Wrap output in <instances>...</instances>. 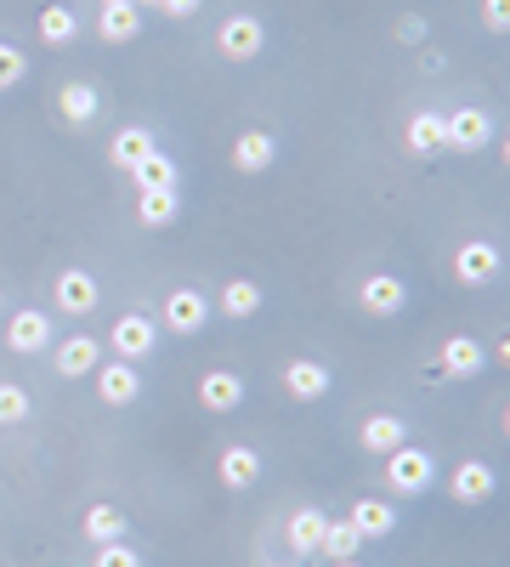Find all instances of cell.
Instances as JSON below:
<instances>
[{"instance_id":"1","label":"cell","mask_w":510,"mask_h":567,"mask_svg":"<svg viewBox=\"0 0 510 567\" xmlns=\"http://www.w3.org/2000/svg\"><path fill=\"white\" fill-rule=\"evenodd\" d=\"M431 483H437V460H431L426 449L403 443V449H392V454H386V488H392V494L414 499V494H426Z\"/></svg>"},{"instance_id":"2","label":"cell","mask_w":510,"mask_h":567,"mask_svg":"<svg viewBox=\"0 0 510 567\" xmlns=\"http://www.w3.org/2000/svg\"><path fill=\"white\" fill-rule=\"evenodd\" d=\"M261 45H267V23H261L256 12H233V18L216 29V52H221L227 63H256Z\"/></svg>"},{"instance_id":"3","label":"cell","mask_w":510,"mask_h":567,"mask_svg":"<svg viewBox=\"0 0 510 567\" xmlns=\"http://www.w3.org/2000/svg\"><path fill=\"white\" fill-rule=\"evenodd\" d=\"M108 347H114V358H125V363H143V358L159 347V323H154L148 312H125V318H114V329H108Z\"/></svg>"},{"instance_id":"4","label":"cell","mask_w":510,"mask_h":567,"mask_svg":"<svg viewBox=\"0 0 510 567\" xmlns=\"http://www.w3.org/2000/svg\"><path fill=\"white\" fill-rule=\"evenodd\" d=\"M488 142H493V114H488V109H459V114H443V148L482 154Z\"/></svg>"},{"instance_id":"5","label":"cell","mask_w":510,"mask_h":567,"mask_svg":"<svg viewBox=\"0 0 510 567\" xmlns=\"http://www.w3.org/2000/svg\"><path fill=\"white\" fill-rule=\"evenodd\" d=\"M210 323V301L199 290H170L165 307H159V329H170V336H199V329Z\"/></svg>"},{"instance_id":"6","label":"cell","mask_w":510,"mask_h":567,"mask_svg":"<svg viewBox=\"0 0 510 567\" xmlns=\"http://www.w3.org/2000/svg\"><path fill=\"white\" fill-rule=\"evenodd\" d=\"M52 296H58V307H63L69 318H85V312H97L103 284L91 278L85 267H63V272H58V284H52Z\"/></svg>"},{"instance_id":"7","label":"cell","mask_w":510,"mask_h":567,"mask_svg":"<svg viewBox=\"0 0 510 567\" xmlns=\"http://www.w3.org/2000/svg\"><path fill=\"white\" fill-rule=\"evenodd\" d=\"M454 278L466 284V290H482V284H493V278H499V245L466 239V245L454 250Z\"/></svg>"},{"instance_id":"8","label":"cell","mask_w":510,"mask_h":567,"mask_svg":"<svg viewBox=\"0 0 510 567\" xmlns=\"http://www.w3.org/2000/svg\"><path fill=\"white\" fill-rule=\"evenodd\" d=\"M357 301H363L368 318H397V312L408 307V284H403L397 272H368L363 290H357Z\"/></svg>"},{"instance_id":"9","label":"cell","mask_w":510,"mask_h":567,"mask_svg":"<svg viewBox=\"0 0 510 567\" xmlns=\"http://www.w3.org/2000/svg\"><path fill=\"white\" fill-rule=\"evenodd\" d=\"M493 488H499V471L488 460H466V465H454V477H448L454 505H488Z\"/></svg>"},{"instance_id":"10","label":"cell","mask_w":510,"mask_h":567,"mask_svg":"<svg viewBox=\"0 0 510 567\" xmlns=\"http://www.w3.org/2000/svg\"><path fill=\"white\" fill-rule=\"evenodd\" d=\"M91 374H97V398H103L108 409H125V403H136V398H143V374H136V363H125V358H114V363H97Z\"/></svg>"},{"instance_id":"11","label":"cell","mask_w":510,"mask_h":567,"mask_svg":"<svg viewBox=\"0 0 510 567\" xmlns=\"http://www.w3.org/2000/svg\"><path fill=\"white\" fill-rule=\"evenodd\" d=\"M7 347L12 352H45V347H52V318H45L40 307H23V312H12L7 318Z\"/></svg>"},{"instance_id":"12","label":"cell","mask_w":510,"mask_h":567,"mask_svg":"<svg viewBox=\"0 0 510 567\" xmlns=\"http://www.w3.org/2000/svg\"><path fill=\"white\" fill-rule=\"evenodd\" d=\"M278 381H284V392H290V398H301V403H318L323 392H330V381H335V374L323 369L318 358H290Z\"/></svg>"},{"instance_id":"13","label":"cell","mask_w":510,"mask_h":567,"mask_svg":"<svg viewBox=\"0 0 510 567\" xmlns=\"http://www.w3.org/2000/svg\"><path fill=\"white\" fill-rule=\"evenodd\" d=\"M244 403V381L233 369H210V374H199V409L205 414H233Z\"/></svg>"},{"instance_id":"14","label":"cell","mask_w":510,"mask_h":567,"mask_svg":"<svg viewBox=\"0 0 510 567\" xmlns=\"http://www.w3.org/2000/svg\"><path fill=\"white\" fill-rule=\"evenodd\" d=\"M272 165H278V136H272V131H239V136H233V171L261 176V171H272Z\"/></svg>"},{"instance_id":"15","label":"cell","mask_w":510,"mask_h":567,"mask_svg":"<svg viewBox=\"0 0 510 567\" xmlns=\"http://www.w3.org/2000/svg\"><path fill=\"white\" fill-rule=\"evenodd\" d=\"M323 528H330V516H323L318 505H301V511H290L284 539H290V550H295V556H318V545H323Z\"/></svg>"},{"instance_id":"16","label":"cell","mask_w":510,"mask_h":567,"mask_svg":"<svg viewBox=\"0 0 510 567\" xmlns=\"http://www.w3.org/2000/svg\"><path fill=\"white\" fill-rule=\"evenodd\" d=\"M443 374H454V381H477L482 374V363H488V352H482V341H471V336H454V341H443Z\"/></svg>"},{"instance_id":"17","label":"cell","mask_w":510,"mask_h":567,"mask_svg":"<svg viewBox=\"0 0 510 567\" xmlns=\"http://www.w3.org/2000/svg\"><path fill=\"white\" fill-rule=\"evenodd\" d=\"M216 477H221L227 488H256V483H261V454H256V449H244V443L221 449V460H216Z\"/></svg>"},{"instance_id":"18","label":"cell","mask_w":510,"mask_h":567,"mask_svg":"<svg viewBox=\"0 0 510 567\" xmlns=\"http://www.w3.org/2000/svg\"><path fill=\"white\" fill-rule=\"evenodd\" d=\"M97 34L114 40V45L136 40V34H143V7H136V0H108V7L97 12Z\"/></svg>"},{"instance_id":"19","label":"cell","mask_w":510,"mask_h":567,"mask_svg":"<svg viewBox=\"0 0 510 567\" xmlns=\"http://www.w3.org/2000/svg\"><path fill=\"white\" fill-rule=\"evenodd\" d=\"M58 114L69 120V125H91L103 114V97H97V85L91 80H69L63 91H58Z\"/></svg>"},{"instance_id":"20","label":"cell","mask_w":510,"mask_h":567,"mask_svg":"<svg viewBox=\"0 0 510 567\" xmlns=\"http://www.w3.org/2000/svg\"><path fill=\"white\" fill-rule=\"evenodd\" d=\"M154 154V131L148 125H125V131H114V142H108V159L119 165V171H136Z\"/></svg>"},{"instance_id":"21","label":"cell","mask_w":510,"mask_h":567,"mask_svg":"<svg viewBox=\"0 0 510 567\" xmlns=\"http://www.w3.org/2000/svg\"><path fill=\"white\" fill-rule=\"evenodd\" d=\"M357 437H363L368 454H392V449L408 443V420H397V414H368Z\"/></svg>"},{"instance_id":"22","label":"cell","mask_w":510,"mask_h":567,"mask_svg":"<svg viewBox=\"0 0 510 567\" xmlns=\"http://www.w3.org/2000/svg\"><path fill=\"white\" fill-rule=\"evenodd\" d=\"M97 363H103V352H97V341H91V336H69L58 347V374H63V381H85Z\"/></svg>"},{"instance_id":"23","label":"cell","mask_w":510,"mask_h":567,"mask_svg":"<svg viewBox=\"0 0 510 567\" xmlns=\"http://www.w3.org/2000/svg\"><path fill=\"white\" fill-rule=\"evenodd\" d=\"M131 182H136V194H170V187L181 182V171H176V159H170V154H159V148H154L143 165L131 171Z\"/></svg>"},{"instance_id":"24","label":"cell","mask_w":510,"mask_h":567,"mask_svg":"<svg viewBox=\"0 0 510 567\" xmlns=\"http://www.w3.org/2000/svg\"><path fill=\"white\" fill-rule=\"evenodd\" d=\"M346 523H352V528H357L363 539H386V534L397 528V511H392L386 499H357Z\"/></svg>"},{"instance_id":"25","label":"cell","mask_w":510,"mask_h":567,"mask_svg":"<svg viewBox=\"0 0 510 567\" xmlns=\"http://www.w3.org/2000/svg\"><path fill=\"white\" fill-rule=\"evenodd\" d=\"M131 534V516L125 511H114V505H91L85 511V539L91 545H114V539H125Z\"/></svg>"},{"instance_id":"26","label":"cell","mask_w":510,"mask_h":567,"mask_svg":"<svg viewBox=\"0 0 510 567\" xmlns=\"http://www.w3.org/2000/svg\"><path fill=\"white\" fill-rule=\"evenodd\" d=\"M181 216V187H170V194H136V221L143 227H170Z\"/></svg>"},{"instance_id":"27","label":"cell","mask_w":510,"mask_h":567,"mask_svg":"<svg viewBox=\"0 0 510 567\" xmlns=\"http://www.w3.org/2000/svg\"><path fill=\"white\" fill-rule=\"evenodd\" d=\"M408 154H420V159L448 154V148H443V114H414V120H408Z\"/></svg>"},{"instance_id":"28","label":"cell","mask_w":510,"mask_h":567,"mask_svg":"<svg viewBox=\"0 0 510 567\" xmlns=\"http://www.w3.org/2000/svg\"><path fill=\"white\" fill-rule=\"evenodd\" d=\"M261 284H250V278H233V284H221V312L227 318H256L261 312Z\"/></svg>"},{"instance_id":"29","label":"cell","mask_w":510,"mask_h":567,"mask_svg":"<svg viewBox=\"0 0 510 567\" xmlns=\"http://www.w3.org/2000/svg\"><path fill=\"white\" fill-rule=\"evenodd\" d=\"M34 29H40L45 45H69V40H80V18H74L69 7H45Z\"/></svg>"},{"instance_id":"30","label":"cell","mask_w":510,"mask_h":567,"mask_svg":"<svg viewBox=\"0 0 510 567\" xmlns=\"http://www.w3.org/2000/svg\"><path fill=\"white\" fill-rule=\"evenodd\" d=\"M363 550V534L352 528V523H330L323 528V545H318V556H330V561H352Z\"/></svg>"},{"instance_id":"31","label":"cell","mask_w":510,"mask_h":567,"mask_svg":"<svg viewBox=\"0 0 510 567\" xmlns=\"http://www.w3.org/2000/svg\"><path fill=\"white\" fill-rule=\"evenodd\" d=\"M23 420H29V392L0 381V425H23Z\"/></svg>"},{"instance_id":"32","label":"cell","mask_w":510,"mask_h":567,"mask_svg":"<svg viewBox=\"0 0 510 567\" xmlns=\"http://www.w3.org/2000/svg\"><path fill=\"white\" fill-rule=\"evenodd\" d=\"M23 74H29V58L18 52V45H7V40H0V91H12Z\"/></svg>"},{"instance_id":"33","label":"cell","mask_w":510,"mask_h":567,"mask_svg":"<svg viewBox=\"0 0 510 567\" xmlns=\"http://www.w3.org/2000/svg\"><path fill=\"white\" fill-rule=\"evenodd\" d=\"M97 567H143V556H136L125 539H114V545H97Z\"/></svg>"},{"instance_id":"34","label":"cell","mask_w":510,"mask_h":567,"mask_svg":"<svg viewBox=\"0 0 510 567\" xmlns=\"http://www.w3.org/2000/svg\"><path fill=\"white\" fill-rule=\"evenodd\" d=\"M482 29L488 34H504L510 29V0H482Z\"/></svg>"},{"instance_id":"35","label":"cell","mask_w":510,"mask_h":567,"mask_svg":"<svg viewBox=\"0 0 510 567\" xmlns=\"http://www.w3.org/2000/svg\"><path fill=\"white\" fill-rule=\"evenodd\" d=\"M397 40H403V45H420V40H426V18H420V12L397 18Z\"/></svg>"},{"instance_id":"36","label":"cell","mask_w":510,"mask_h":567,"mask_svg":"<svg viewBox=\"0 0 510 567\" xmlns=\"http://www.w3.org/2000/svg\"><path fill=\"white\" fill-rule=\"evenodd\" d=\"M159 12H165V18H194L199 0H159Z\"/></svg>"},{"instance_id":"37","label":"cell","mask_w":510,"mask_h":567,"mask_svg":"<svg viewBox=\"0 0 510 567\" xmlns=\"http://www.w3.org/2000/svg\"><path fill=\"white\" fill-rule=\"evenodd\" d=\"M136 7H154V12H159V0H136Z\"/></svg>"},{"instance_id":"38","label":"cell","mask_w":510,"mask_h":567,"mask_svg":"<svg viewBox=\"0 0 510 567\" xmlns=\"http://www.w3.org/2000/svg\"><path fill=\"white\" fill-rule=\"evenodd\" d=\"M335 567H363V561H357V556H352V561H335Z\"/></svg>"},{"instance_id":"39","label":"cell","mask_w":510,"mask_h":567,"mask_svg":"<svg viewBox=\"0 0 510 567\" xmlns=\"http://www.w3.org/2000/svg\"><path fill=\"white\" fill-rule=\"evenodd\" d=\"M0 307H7V296H0Z\"/></svg>"},{"instance_id":"40","label":"cell","mask_w":510,"mask_h":567,"mask_svg":"<svg viewBox=\"0 0 510 567\" xmlns=\"http://www.w3.org/2000/svg\"><path fill=\"white\" fill-rule=\"evenodd\" d=\"M103 7H108V0H103Z\"/></svg>"}]
</instances>
